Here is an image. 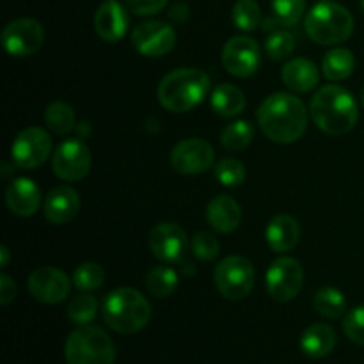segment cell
<instances>
[{
    "mask_svg": "<svg viewBox=\"0 0 364 364\" xmlns=\"http://www.w3.org/2000/svg\"><path fill=\"white\" fill-rule=\"evenodd\" d=\"M132 43L141 55L162 57L176 45V32L166 21L148 20L134 28Z\"/></svg>",
    "mask_w": 364,
    "mask_h": 364,
    "instance_id": "cell-13",
    "label": "cell"
},
{
    "mask_svg": "<svg viewBox=\"0 0 364 364\" xmlns=\"http://www.w3.org/2000/svg\"><path fill=\"white\" fill-rule=\"evenodd\" d=\"M27 287L36 301L43 304H59L70 295L71 279L55 267H38L28 276Z\"/></svg>",
    "mask_w": 364,
    "mask_h": 364,
    "instance_id": "cell-15",
    "label": "cell"
},
{
    "mask_svg": "<svg viewBox=\"0 0 364 364\" xmlns=\"http://www.w3.org/2000/svg\"><path fill=\"white\" fill-rule=\"evenodd\" d=\"M262 53L255 39L247 36L231 38L223 48V66L228 73L238 78H247L258 71Z\"/></svg>",
    "mask_w": 364,
    "mask_h": 364,
    "instance_id": "cell-14",
    "label": "cell"
},
{
    "mask_svg": "<svg viewBox=\"0 0 364 364\" xmlns=\"http://www.w3.org/2000/svg\"><path fill=\"white\" fill-rule=\"evenodd\" d=\"M231 18L238 31L252 32L262 23V11L256 0H237Z\"/></svg>",
    "mask_w": 364,
    "mask_h": 364,
    "instance_id": "cell-31",
    "label": "cell"
},
{
    "mask_svg": "<svg viewBox=\"0 0 364 364\" xmlns=\"http://www.w3.org/2000/svg\"><path fill=\"white\" fill-rule=\"evenodd\" d=\"M98 315V301L89 294L75 295L68 304V318L77 326H89Z\"/></svg>",
    "mask_w": 364,
    "mask_h": 364,
    "instance_id": "cell-30",
    "label": "cell"
},
{
    "mask_svg": "<svg viewBox=\"0 0 364 364\" xmlns=\"http://www.w3.org/2000/svg\"><path fill=\"white\" fill-rule=\"evenodd\" d=\"M45 123L53 134L66 135L75 128V112L68 103L53 102L45 110Z\"/></svg>",
    "mask_w": 364,
    "mask_h": 364,
    "instance_id": "cell-29",
    "label": "cell"
},
{
    "mask_svg": "<svg viewBox=\"0 0 364 364\" xmlns=\"http://www.w3.org/2000/svg\"><path fill=\"white\" fill-rule=\"evenodd\" d=\"M64 358L68 364H114L116 347L100 327L80 326L68 336Z\"/></svg>",
    "mask_w": 364,
    "mask_h": 364,
    "instance_id": "cell-6",
    "label": "cell"
},
{
    "mask_svg": "<svg viewBox=\"0 0 364 364\" xmlns=\"http://www.w3.org/2000/svg\"><path fill=\"white\" fill-rule=\"evenodd\" d=\"M128 9L137 16H153L169 4V0H124Z\"/></svg>",
    "mask_w": 364,
    "mask_h": 364,
    "instance_id": "cell-38",
    "label": "cell"
},
{
    "mask_svg": "<svg viewBox=\"0 0 364 364\" xmlns=\"http://www.w3.org/2000/svg\"><path fill=\"white\" fill-rule=\"evenodd\" d=\"M336 347V333L327 323H313L302 333L301 350L309 359H322Z\"/></svg>",
    "mask_w": 364,
    "mask_h": 364,
    "instance_id": "cell-23",
    "label": "cell"
},
{
    "mask_svg": "<svg viewBox=\"0 0 364 364\" xmlns=\"http://www.w3.org/2000/svg\"><path fill=\"white\" fill-rule=\"evenodd\" d=\"M192 252L196 258L203 259V262H212L219 256L220 245L217 238L208 231H199L194 238H192Z\"/></svg>",
    "mask_w": 364,
    "mask_h": 364,
    "instance_id": "cell-36",
    "label": "cell"
},
{
    "mask_svg": "<svg viewBox=\"0 0 364 364\" xmlns=\"http://www.w3.org/2000/svg\"><path fill=\"white\" fill-rule=\"evenodd\" d=\"M149 249L164 263H178L187 252V233L176 223H160L149 233Z\"/></svg>",
    "mask_w": 364,
    "mask_h": 364,
    "instance_id": "cell-16",
    "label": "cell"
},
{
    "mask_svg": "<svg viewBox=\"0 0 364 364\" xmlns=\"http://www.w3.org/2000/svg\"><path fill=\"white\" fill-rule=\"evenodd\" d=\"M274 18H277L281 25L291 27L299 23L306 11V0H272Z\"/></svg>",
    "mask_w": 364,
    "mask_h": 364,
    "instance_id": "cell-35",
    "label": "cell"
},
{
    "mask_svg": "<svg viewBox=\"0 0 364 364\" xmlns=\"http://www.w3.org/2000/svg\"><path fill=\"white\" fill-rule=\"evenodd\" d=\"M355 70V57L348 48H333L322 60V73L327 80L340 82L350 77Z\"/></svg>",
    "mask_w": 364,
    "mask_h": 364,
    "instance_id": "cell-25",
    "label": "cell"
},
{
    "mask_svg": "<svg viewBox=\"0 0 364 364\" xmlns=\"http://www.w3.org/2000/svg\"><path fill=\"white\" fill-rule=\"evenodd\" d=\"M359 98H361V103H363V107H364V85H363V89H361V95H359Z\"/></svg>",
    "mask_w": 364,
    "mask_h": 364,
    "instance_id": "cell-41",
    "label": "cell"
},
{
    "mask_svg": "<svg viewBox=\"0 0 364 364\" xmlns=\"http://www.w3.org/2000/svg\"><path fill=\"white\" fill-rule=\"evenodd\" d=\"M313 121L329 135H345L359 119L358 102L350 91L338 84L323 85L309 105Z\"/></svg>",
    "mask_w": 364,
    "mask_h": 364,
    "instance_id": "cell-2",
    "label": "cell"
},
{
    "mask_svg": "<svg viewBox=\"0 0 364 364\" xmlns=\"http://www.w3.org/2000/svg\"><path fill=\"white\" fill-rule=\"evenodd\" d=\"M252 137H255L252 124L245 119H238L224 128L220 135V144L228 151H242L251 144Z\"/></svg>",
    "mask_w": 364,
    "mask_h": 364,
    "instance_id": "cell-28",
    "label": "cell"
},
{
    "mask_svg": "<svg viewBox=\"0 0 364 364\" xmlns=\"http://www.w3.org/2000/svg\"><path fill=\"white\" fill-rule=\"evenodd\" d=\"M213 283L228 301H242L255 287V267L244 256H228L213 272Z\"/></svg>",
    "mask_w": 364,
    "mask_h": 364,
    "instance_id": "cell-7",
    "label": "cell"
},
{
    "mask_svg": "<svg viewBox=\"0 0 364 364\" xmlns=\"http://www.w3.org/2000/svg\"><path fill=\"white\" fill-rule=\"evenodd\" d=\"M313 308L326 318H340L347 309V299H345L343 291H340L338 288L326 287L316 291L315 299H313Z\"/></svg>",
    "mask_w": 364,
    "mask_h": 364,
    "instance_id": "cell-26",
    "label": "cell"
},
{
    "mask_svg": "<svg viewBox=\"0 0 364 364\" xmlns=\"http://www.w3.org/2000/svg\"><path fill=\"white\" fill-rule=\"evenodd\" d=\"M284 85L295 92H309L318 85L320 73L315 63L304 57H297L284 64L281 71Z\"/></svg>",
    "mask_w": 364,
    "mask_h": 364,
    "instance_id": "cell-22",
    "label": "cell"
},
{
    "mask_svg": "<svg viewBox=\"0 0 364 364\" xmlns=\"http://www.w3.org/2000/svg\"><path fill=\"white\" fill-rule=\"evenodd\" d=\"M45 43V28L32 18L9 21L2 31V45L13 57L34 55Z\"/></svg>",
    "mask_w": 364,
    "mask_h": 364,
    "instance_id": "cell-11",
    "label": "cell"
},
{
    "mask_svg": "<svg viewBox=\"0 0 364 364\" xmlns=\"http://www.w3.org/2000/svg\"><path fill=\"white\" fill-rule=\"evenodd\" d=\"M128 23H130V18H128L127 7L117 0H107L96 9L95 31L103 41H121L127 34Z\"/></svg>",
    "mask_w": 364,
    "mask_h": 364,
    "instance_id": "cell-17",
    "label": "cell"
},
{
    "mask_svg": "<svg viewBox=\"0 0 364 364\" xmlns=\"http://www.w3.org/2000/svg\"><path fill=\"white\" fill-rule=\"evenodd\" d=\"M210 77L196 68H178L159 84L160 105L171 112H188L210 95Z\"/></svg>",
    "mask_w": 364,
    "mask_h": 364,
    "instance_id": "cell-3",
    "label": "cell"
},
{
    "mask_svg": "<svg viewBox=\"0 0 364 364\" xmlns=\"http://www.w3.org/2000/svg\"><path fill=\"white\" fill-rule=\"evenodd\" d=\"M80 196L70 185H60V187L52 188L46 194L45 203H43V213L46 220L52 224H66L73 220L80 212Z\"/></svg>",
    "mask_w": 364,
    "mask_h": 364,
    "instance_id": "cell-18",
    "label": "cell"
},
{
    "mask_svg": "<svg viewBox=\"0 0 364 364\" xmlns=\"http://www.w3.org/2000/svg\"><path fill=\"white\" fill-rule=\"evenodd\" d=\"M295 50V36L284 28L270 32L265 41V52L272 60H283L290 57Z\"/></svg>",
    "mask_w": 364,
    "mask_h": 364,
    "instance_id": "cell-33",
    "label": "cell"
},
{
    "mask_svg": "<svg viewBox=\"0 0 364 364\" xmlns=\"http://www.w3.org/2000/svg\"><path fill=\"white\" fill-rule=\"evenodd\" d=\"M178 287V274L171 267H155L146 276V288L155 299H167Z\"/></svg>",
    "mask_w": 364,
    "mask_h": 364,
    "instance_id": "cell-27",
    "label": "cell"
},
{
    "mask_svg": "<svg viewBox=\"0 0 364 364\" xmlns=\"http://www.w3.org/2000/svg\"><path fill=\"white\" fill-rule=\"evenodd\" d=\"M210 103L217 116L237 117L245 109V96L233 84H219L210 95Z\"/></svg>",
    "mask_w": 364,
    "mask_h": 364,
    "instance_id": "cell-24",
    "label": "cell"
},
{
    "mask_svg": "<svg viewBox=\"0 0 364 364\" xmlns=\"http://www.w3.org/2000/svg\"><path fill=\"white\" fill-rule=\"evenodd\" d=\"M213 174L224 187H238L245 180V167L240 160L224 159L213 167Z\"/></svg>",
    "mask_w": 364,
    "mask_h": 364,
    "instance_id": "cell-34",
    "label": "cell"
},
{
    "mask_svg": "<svg viewBox=\"0 0 364 364\" xmlns=\"http://www.w3.org/2000/svg\"><path fill=\"white\" fill-rule=\"evenodd\" d=\"M71 281L80 291H95L105 281V272L98 263H82L73 270Z\"/></svg>",
    "mask_w": 364,
    "mask_h": 364,
    "instance_id": "cell-32",
    "label": "cell"
},
{
    "mask_svg": "<svg viewBox=\"0 0 364 364\" xmlns=\"http://www.w3.org/2000/svg\"><path fill=\"white\" fill-rule=\"evenodd\" d=\"M361 9L364 11V0H361Z\"/></svg>",
    "mask_w": 364,
    "mask_h": 364,
    "instance_id": "cell-42",
    "label": "cell"
},
{
    "mask_svg": "<svg viewBox=\"0 0 364 364\" xmlns=\"http://www.w3.org/2000/svg\"><path fill=\"white\" fill-rule=\"evenodd\" d=\"M343 333L352 343L364 347V304L350 309L343 318Z\"/></svg>",
    "mask_w": 364,
    "mask_h": 364,
    "instance_id": "cell-37",
    "label": "cell"
},
{
    "mask_svg": "<svg viewBox=\"0 0 364 364\" xmlns=\"http://www.w3.org/2000/svg\"><path fill=\"white\" fill-rule=\"evenodd\" d=\"M256 117L265 137L276 144L299 141L308 128V110L290 92H274L263 100Z\"/></svg>",
    "mask_w": 364,
    "mask_h": 364,
    "instance_id": "cell-1",
    "label": "cell"
},
{
    "mask_svg": "<svg viewBox=\"0 0 364 364\" xmlns=\"http://www.w3.org/2000/svg\"><path fill=\"white\" fill-rule=\"evenodd\" d=\"M52 153V137L39 127H28L14 137L11 146V159L20 169H36Z\"/></svg>",
    "mask_w": 364,
    "mask_h": 364,
    "instance_id": "cell-9",
    "label": "cell"
},
{
    "mask_svg": "<svg viewBox=\"0 0 364 364\" xmlns=\"http://www.w3.org/2000/svg\"><path fill=\"white\" fill-rule=\"evenodd\" d=\"M304 31L308 38L318 45H340L350 39L354 32V18L347 7L323 0L308 11L304 18Z\"/></svg>",
    "mask_w": 364,
    "mask_h": 364,
    "instance_id": "cell-5",
    "label": "cell"
},
{
    "mask_svg": "<svg viewBox=\"0 0 364 364\" xmlns=\"http://www.w3.org/2000/svg\"><path fill=\"white\" fill-rule=\"evenodd\" d=\"M107 326L119 334H135L148 326L151 306L135 288H117L110 291L102 304Z\"/></svg>",
    "mask_w": 364,
    "mask_h": 364,
    "instance_id": "cell-4",
    "label": "cell"
},
{
    "mask_svg": "<svg viewBox=\"0 0 364 364\" xmlns=\"http://www.w3.org/2000/svg\"><path fill=\"white\" fill-rule=\"evenodd\" d=\"M16 299V284L9 276H0V304L9 306Z\"/></svg>",
    "mask_w": 364,
    "mask_h": 364,
    "instance_id": "cell-39",
    "label": "cell"
},
{
    "mask_svg": "<svg viewBox=\"0 0 364 364\" xmlns=\"http://www.w3.org/2000/svg\"><path fill=\"white\" fill-rule=\"evenodd\" d=\"M265 238L274 252H290L299 244L301 228L294 217L281 213L269 223L265 230Z\"/></svg>",
    "mask_w": 364,
    "mask_h": 364,
    "instance_id": "cell-21",
    "label": "cell"
},
{
    "mask_svg": "<svg viewBox=\"0 0 364 364\" xmlns=\"http://www.w3.org/2000/svg\"><path fill=\"white\" fill-rule=\"evenodd\" d=\"M91 169V151L80 139L60 142L52 155V171L64 181H80Z\"/></svg>",
    "mask_w": 364,
    "mask_h": 364,
    "instance_id": "cell-10",
    "label": "cell"
},
{
    "mask_svg": "<svg viewBox=\"0 0 364 364\" xmlns=\"http://www.w3.org/2000/svg\"><path fill=\"white\" fill-rule=\"evenodd\" d=\"M215 162V151L205 139H185L171 151V166L176 173L194 176L206 173Z\"/></svg>",
    "mask_w": 364,
    "mask_h": 364,
    "instance_id": "cell-12",
    "label": "cell"
},
{
    "mask_svg": "<svg viewBox=\"0 0 364 364\" xmlns=\"http://www.w3.org/2000/svg\"><path fill=\"white\" fill-rule=\"evenodd\" d=\"M7 208L18 217H32L41 208L43 196L31 178H16L6 188Z\"/></svg>",
    "mask_w": 364,
    "mask_h": 364,
    "instance_id": "cell-19",
    "label": "cell"
},
{
    "mask_svg": "<svg viewBox=\"0 0 364 364\" xmlns=\"http://www.w3.org/2000/svg\"><path fill=\"white\" fill-rule=\"evenodd\" d=\"M206 219L208 224L217 231V233H233L242 220L240 205L235 201L231 196L220 194L210 201L208 210H206Z\"/></svg>",
    "mask_w": 364,
    "mask_h": 364,
    "instance_id": "cell-20",
    "label": "cell"
},
{
    "mask_svg": "<svg viewBox=\"0 0 364 364\" xmlns=\"http://www.w3.org/2000/svg\"><path fill=\"white\" fill-rule=\"evenodd\" d=\"M0 256H2V259H0V267H2V269H6L7 263H9V249H7L6 245H2V247H0Z\"/></svg>",
    "mask_w": 364,
    "mask_h": 364,
    "instance_id": "cell-40",
    "label": "cell"
},
{
    "mask_svg": "<svg viewBox=\"0 0 364 364\" xmlns=\"http://www.w3.org/2000/svg\"><path fill=\"white\" fill-rule=\"evenodd\" d=\"M302 283H304L302 265L290 256H281L274 259L267 270V291L276 302L294 301L302 290Z\"/></svg>",
    "mask_w": 364,
    "mask_h": 364,
    "instance_id": "cell-8",
    "label": "cell"
}]
</instances>
